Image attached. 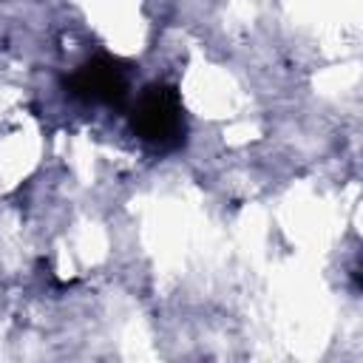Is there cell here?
I'll return each mask as SVG.
<instances>
[{
  "label": "cell",
  "instance_id": "cell-1",
  "mask_svg": "<svg viewBox=\"0 0 363 363\" xmlns=\"http://www.w3.org/2000/svg\"><path fill=\"white\" fill-rule=\"evenodd\" d=\"M128 119H130V130L156 150H173L184 142V130H187L184 105L176 85L167 82L147 85L133 102Z\"/></svg>",
  "mask_w": 363,
  "mask_h": 363
},
{
  "label": "cell",
  "instance_id": "cell-2",
  "mask_svg": "<svg viewBox=\"0 0 363 363\" xmlns=\"http://www.w3.org/2000/svg\"><path fill=\"white\" fill-rule=\"evenodd\" d=\"M65 91L82 102L122 108L128 99V68L116 57L96 54L65 77Z\"/></svg>",
  "mask_w": 363,
  "mask_h": 363
}]
</instances>
